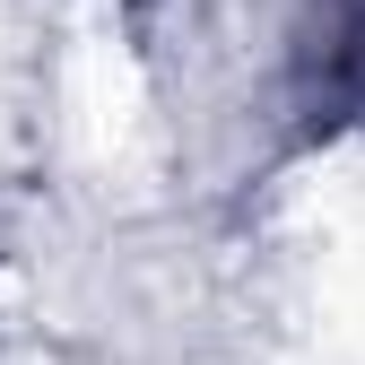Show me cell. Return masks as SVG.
Returning a JSON list of instances; mask_svg holds the SVG:
<instances>
[{"mask_svg":"<svg viewBox=\"0 0 365 365\" xmlns=\"http://www.w3.org/2000/svg\"><path fill=\"white\" fill-rule=\"evenodd\" d=\"M365 122V0H313L296 26V130L339 140Z\"/></svg>","mask_w":365,"mask_h":365,"instance_id":"obj_1","label":"cell"}]
</instances>
